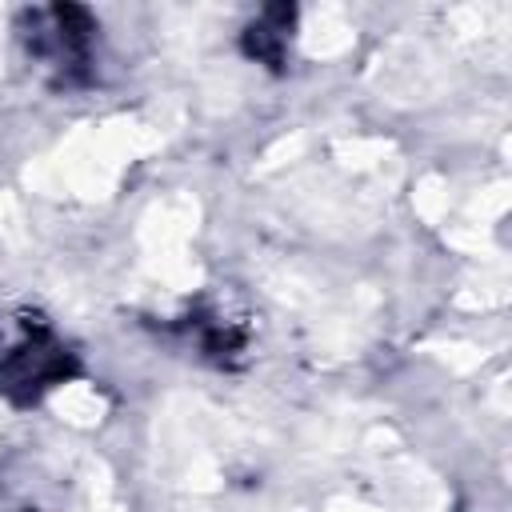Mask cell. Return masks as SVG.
Returning <instances> with one entry per match:
<instances>
[{
	"instance_id": "1",
	"label": "cell",
	"mask_w": 512,
	"mask_h": 512,
	"mask_svg": "<svg viewBox=\"0 0 512 512\" xmlns=\"http://www.w3.org/2000/svg\"><path fill=\"white\" fill-rule=\"evenodd\" d=\"M92 20L84 8H48L32 16V52L60 76H76L88 64Z\"/></svg>"
},
{
	"instance_id": "2",
	"label": "cell",
	"mask_w": 512,
	"mask_h": 512,
	"mask_svg": "<svg viewBox=\"0 0 512 512\" xmlns=\"http://www.w3.org/2000/svg\"><path fill=\"white\" fill-rule=\"evenodd\" d=\"M288 24H292V12L288 8H268L256 24H252V36H248V52H256L260 60H280L284 44H288Z\"/></svg>"
}]
</instances>
